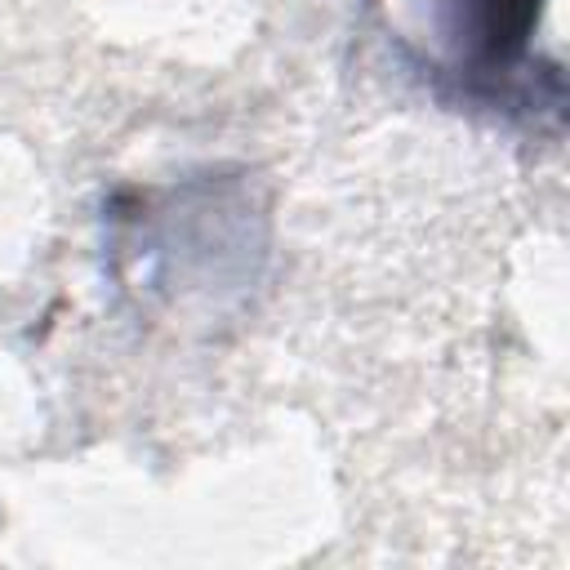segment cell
I'll return each mask as SVG.
<instances>
[{"label": "cell", "instance_id": "1", "mask_svg": "<svg viewBox=\"0 0 570 570\" xmlns=\"http://www.w3.org/2000/svg\"><path fill=\"white\" fill-rule=\"evenodd\" d=\"M548 0H432V27L445 45V62L468 85H494L517 76L530 58L534 27Z\"/></svg>", "mask_w": 570, "mask_h": 570}]
</instances>
